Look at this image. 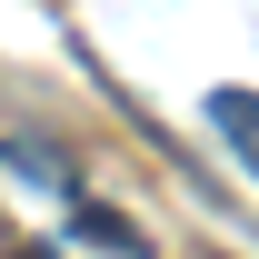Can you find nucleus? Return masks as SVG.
I'll return each instance as SVG.
<instances>
[{
  "label": "nucleus",
  "instance_id": "nucleus-1",
  "mask_svg": "<svg viewBox=\"0 0 259 259\" xmlns=\"http://www.w3.org/2000/svg\"><path fill=\"white\" fill-rule=\"evenodd\" d=\"M209 130L239 150V169H259V90H209Z\"/></svg>",
  "mask_w": 259,
  "mask_h": 259
}]
</instances>
